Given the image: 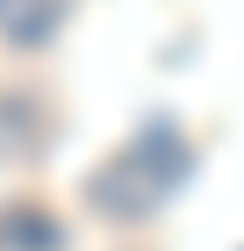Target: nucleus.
I'll return each mask as SVG.
<instances>
[{"mask_svg":"<svg viewBox=\"0 0 244 251\" xmlns=\"http://www.w3.org/2000/svg\"><path fill=\"white\" fill-rule=\"evenodd\" d=\"M187 173H194V151H187V144H180L172 129H144L136 144H122V151L94 173V208L136 223V215H151Z\"/></svg>","mask_w":244,"mask_h":251,"instance_id":"obj_1","label":"nucleus"},{"mask_svg":"<svg viewBox=\"0 0 244 251\" xmlns=\"http://www.w3.org/2000/svg\"><path fill=\"white\" fill-rule=\"evenodd\" d=\"M65 29V0H0V36L22 43V50H36Z\"/></svg>","mask_w":244,"mask_h":251,"instance_id":"obj_2","label":"nucleus"}]
</instances>
